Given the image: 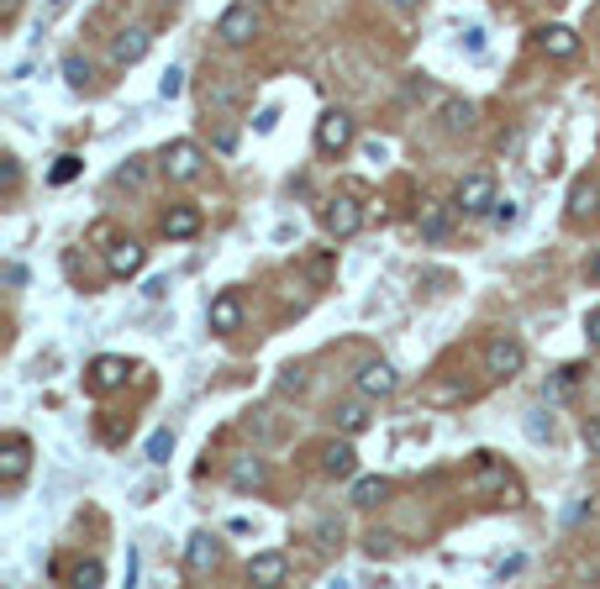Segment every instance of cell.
<instances>
[{
    "label": "cell",
    "instance_id": "cell-1",
    "mask_svg": "<svg viewBox=\"0 0 600 589\" xmlns=\"http://www.w3.org/2000/svg\"><path fill=\"white\" fill-rule=\"evenodd\" d=\"M158 168L169 174L174 185H190V179H200V168H206V153H200V143H190V137H174V143L158 153Z\"/></svg>",
    "mask_w": 600,
    "mask_h": 589
},
{
    "label": "cell",
    "instance_id": "cell-2",
    "mask_svg": "<svg viewBox=\"0 0 600 589\" xmlns=\"http://www.w3.org/2000/svg\"><path fill=\"white\" fill-rule=\"evenodd\" d=\"M258 0H237V5H227L221 16H216V37L227 42V48H248V42L258 37Z\"/></svg>",
    "mask_w": 600,
    "mask_h": 589
},
{
    "label": "cell",
    "instance_id": "cell-3",
    "mask_svg": "<svg viewBox=\"0 0 600 589\" xmlns=\"http://www.w3.org/2000/svg\"><path fill=\"white\" fill-rule=\"evenodd\" d=\"M322 227H327L332 242H348V237L364 231V206H359L353 195H338V200H327L322 206Z\"/></svg>",
    "mask_w": 600,
    "mask_h": 589
},
{
    "label": "cell",
    "instance_id": "cell-4",
    "mask_svg": "<svg viewBox=\"0 0 600 589\" xmlns=\"http://www.w3.org/2000/svg\"><path fill=\"white\" fill-rule=\"evenodd\" d=\"M495 200H500V195H495V179H490V174H464V179H458V189H453V206L464 210V216H490Z\"/></svg>",
    "mask_w": 600,
    "mask_h": 589
},
{
    "label": "cell",
    "instance_id": "cell-5",
    "mask_svg": "<svg viewBox=\"0 0 600 589\" xmlns=\"http://www.w3.org/2000/svg\"><path fill=\"white\" fill-rule=\"evenodd\" d=\"M527 369V348L516 342V337H495L490 348H485V374L495 379V384H506V379H516Z\"/></svg>",
    "mask_w": 600,
    "mask_h": 589
},
{
    "label": "cell",
    "instance_id": "cell-6",
    "mask_svg": "<svg viewBox=\"0 0 600 589\" xmlns=\"http://www.w3.org/2000/svg\"><path fill=\"white\" fill-rule=\"evenodd\" d=\"M348 147H353V116L348 111H322V122H316V153L338 158Z\"/></svg>",
    "mask_w": 600,
    "mask_h": 589
},
{
    "label": "cell",
    "instance_id": "cell-7",
    "mask_svg": "<svg viewBox=\"0 0 600 589\" xmlns=\"http://www.w3.org/2000/svg\"><path fill=\"white\" fill-rule=\"evenodd\" d=\"M395 390H401L395 363H385V358H369L364 369H359V395H364V400H390Z\"/></svg>",
    "mask_w": 600,
    "mask_h": 589
},
{
    "label": "cell",
    "instance_id": "cell-8",
    "mask_svg": "<svg viewBox=\"0 0 600 589\" xmlns=\"http://www.w3.org/2000/svg\"><path fill=\"white\" fill-rule=\"evenodd\" d=\"M143 263H148V248H143L137 237H122V242L106 248V273L111 279H132V273H143Z\"/></svg>",
    "mask_w": 600,
    "mask_h": 589
},
{
    "label": "cell",
    "instance_id": "cell-9",
    "mask_svg": "<svg viewBox=\"0 0 600 589\" xmlns=\"http://www.w3.org/2000/svg\"><path fill=\"white\" fill-rule=\"evenodd\" d=\"M27 468H32V442L22 432H11V437L0 442V484H22Z\"/></svg>",
    "mask_w": 600,
    "mask_h": 589
},
{
    "label": "cell",
    "instance_id": "cell-10",
    "mask_svg": "<svg viewBox=\"0 0 600 589\" xmlns=\"http://www.w3.org/2000/svg\"><path fill=\"white\" fill-rule=\"evenodd\" d=\"M127 358H116V353H101L95 358V363H90V390H95V395H111V390H122V384H127Z\"/></svg>",
    "mask_w": 600,
    "mask_h": 589
},
{
    "label": "cell",
    "instance_id": "cell-11",
    "mask_svg": "<svg viewBox=\"0 0 600 589\" xmlns=\"http://www.w3.org/2000/svg\"><path fill=\"white\" fill-rule=\"evenodd\" d=\"M158 227H164V237H169V242H190V237H200L206 216H200V206H169Z\"/></svg>",
    "mask_w": 600,
    "mask_h": 589
},
{
    "label": "cell",
    "instance_id": "cell-12",
    "mask_svg": "<svg viewBox=\"0 0 600 589\" xmlns=\"http://www.w3.org/2000/svg\"><path fill=\"white\" fill-rule=\"evenodd\" d=\"M206 321H211V332H216V337H232L237 327H242V294H237V290H221V294L211 300Z\"/></svg>",
    "mask_w": 600,
    "mask_h": 589
},
{
    "label": "cell",
    "instance_id": "cell-13",
    "mask_svg": "<svg viewBox=\"0 0 600 589\" xmlns=\"http://www.w3.org/2000/svg\"><path fill=\"white\" fill-rule=\"evenodd\" d=\"M148 48H153V32L148 27H132V32H122V37L111 42V63H116V69H132V63L148 59Z\"/></svg>",
    "mask_w": 600,
    "mask_h": 589
},
{
    "label": "cell",
    "instance_id": "cell-14",
    "mask_svg": "<svg viewBox=\"0 0 600 589\" xmlns=\"http://www.w3.org/2000/svg\"><path fill=\"white\" fill-rule=\"evenodd\" d=\"M248 579L263 584V589H279L290 579V558H284V552H253V558H248Z\"/></svg>",
    "mask_w": 600,
    "mask_h": 589
},
{
    "label": "cell",
    "instance_id": "cell-15",
    "mask_svg": "<svg viewBox=\"0 0 600 589\" xmlns=\"http://www.w3.org/2000/svg\"><path fill=\"white\" fill-rule=\"evenodd\" d=\"M322 474L327 479H353L359 474V453H353V442H322Z\"/></svg>",
    "mask_w": 600,
    "mask_h": 589
},
{
    "label": "cell",
    "instance_id": "cell-16",
    "mask_svg": "<svg viewBox=\"0 0 600 589\" xmlns=\"http://www.w3.org/2000/svg\"><path fill=\"white\" fill-rule=\"evenodd\" d=\"M537 48H542L548 59H574V53H579V32H574V27H563V21H553V27H542V32H537Z\"/></svg>",
    "mask_w": 600,
    "mask_h": 589
},
{
    "label": "cell",
    "instance_id": "cell-17",
    "mask_svg": "<svg viewBox=\"0 0 600 589\" xmlns=\"http://www.w3.org/2000/svg\"><path fill=\"white\" fill-rule=\"evenodd\" d=\"M221 563V542H216L211 531H195L190 542H185V568L190 573H206V568Z\"/></svg>",
    "mask_w": 600,
    "mask_h": 589
},
{
    "label": "cell",
    "instance_id": "cell-18",
    "mask_svg": "<svg viewBox=\"0 0 600 589\" xmlns=\"http://www.w3.org/2000/svg\"><path fill=\"white\" fill-rule=\"evenodd\" d=\"M416 231H422V237H427V242H448V210L437 206V200H422V206H416Z\"/></svg>",
    "mask_w": 600,
    "mask_h": 589
},
{
    "label": "cell",
    "instance_id": "cell-19",
    "mask_svg": "<svg viewBox=\"0 0 600 589\" xmlns=\"http://www.w3.org/2000/svg\"><path fill=\"white\" fill-rule=\"evenodd\" d=\"M600 210V185L595 179H574L569 185V221H584V216H595Z\"/></svg>",
    "mask_w": 600,
    "mask_h": 589
},
{
    "label": "cell",
    "instance_id": "cell-20",
    "mask_svg": "<svg viewBox=\"0 0 600 589\" xmlns=\"http://www.w3.org/2000/svg\"><path fill=\"white\" fill-rule=\"evenodd\" d=\"M390 500V479H380V474H364V479H353V505L359 510H374V505Z\"/></svg>",
    "mask_w": 600,
    "mask_h": 589
},
{
    "label": "cell",
    "instance_id": "cell-21",
    "mask_svg": "<svg viewBox=\"0 0 600 589\" xmlns=\"http://www.w3.org/2000/svg\"><path fill=\"white\" fill-rule=\"evenodd\" d=\"M263 484H269V468H263V458H253V453H248V458L232 463V489H263Z\"/></svg>",
    "mask_w": 600,
    "mask_h": 589
},
{
    "label": "cell",
    "instance_id": "cell-22",
    "mask_svg": "<svg viewBox=\"0 0 600 589\" xmlns=\"http://www.w3.org/2000/svg\"><path fill=\"white\" fill-rule=\"evenodd\" d=\"M474 116H479V111H474V101H443V132H448V137L469 132Z\"/></svg>",
    "mask_w": 600,
    "mask_h": 589
},
{
    "label": "cell",
    "instance_id": "cell-23",
    "mask_svg": "<svg viewBox=\"0 0 600 589\" xmlns=\"http://www.w3.org/2000/svg\"><path fill=\"white\" fill-rule=\"evenodd\" d=\"M338 426H343V437H359L369 426V405L364 400H343V405H338Z\"/></svg>",
    "mask_w": 600,
    "mask_h": 589
},
{
    "label": "cell",
    "instance_id": "cell-24",
    "mask_svg": "<svg viewBox=\"0 0 600 589\" xmlns=\"http://www.w3.org/2000/svg\"><path fill=\"white\" fill-rule=\"evenodd\" d=\"M143 453H148L153 468H164V463L174 458V426H158V432L148 437V447H143Z\"/></svg>",
    "mask_w": 600,
    "mask_h": 589
},
{
    "label": "cell",
    "instance_id": "cell-25",
    "mask_svg": "<svg viewBox=\"0 0 600 589\" xmlns=\"http://www.w3.org/2000/svg\"><path fill=\"white\" fill-rule=\"evenodd\" d=\"M116 185L143 189V185H148V158H127V164H122V174H116Z\"/></svg>",
    "mask_w": 600,
    "mask_h": 589
},
{
    "label": "cell",
    "instance_id": "cell-26",
    "mask_svg": "<svg viewBox=\"0 0 600 589\" xmlns=\"http://www.w3.org/2000/svg\"><path fill=\"white\" fill-rule=\"evenodd\" d=\"M64 80H69V90H90V63L80 59V53L64 59Z\"/></svg>",
    "mask_w": 600,
    "mask_h": 589
},
{
    "label": "cell",
    "instance_id": "cell-27",
    "mask_svg": "<svg viewBox=\"0 0 600 589\" xmlns=\"http://www.w3.org/2000/svg\"><path fill=\"white\" fill-rule=\"evenodd\" d=\"M80 168H85V158H80V153H64V158L53 164L48 179H53V185H69V179H80Z\"/></svg>",
    "mask_w": 600,
    "mask_h": 589
},
{
    "label": "cell",
    "instance_id": "cell-28",
    "mask_svg": "<svg viewBox=\"0 0 600 589\" xmlns=\"http://www.w3.org/2000/svg\"><path fill=\"white\" fill-rule=\"evenodd\" d=\"M74 584H106V563L101 558H85V563H74Z\"/></svg>",
    "mask_w": 600,
    "mask_h": 589
},
{
    "label": "cell",
    "instance_id": "cell-29",
    "mask_svg": "<svg viewBox=\"0 0 600 589\" xmlns=\"http://www.w3.org/2000/svg\"><path fill=\"white\" fill-rule=\"evenodd\" d=\"M521 426H527V437H532V442H548V437H553V416H548V411H527V421H521Z\"/></svg>",
    "mask_w": 600,
    "mask_h": 589
},
{
    "label": "cell",
    "instance_id": "cell-30",
    "mask_svg": "<svg viewBox=\"0 0 600 589\" xmlns=\"http://www.w3.org/2000/svg\"><path fill=\"white\" fill-rule=\"evenodd\" d=\"M458 400H469L464 384H432L427 390V405H458Z\"/></svg>",
    "mask_w": 600,
    "mask_h": 589
},
{
    "label": "cell",
    "instance_id": "cell-31",
    "mask_svg": "<svg viewBox=\"0 0 600 589\" xmlns=\"http://www.w3.org/2000/svg\"><path fill=\"white\" fill-rule=\"evenodd\" d=\"M185 95V69H164V80H158V101H179Z\"/></svg>",
    "mask_w": 600,
    "mask_h": 589
},
{
    "label": "cell",
    "instance_id": "cell-32",
    "mask_svg": "<svg viewBox=\"0 0 600 589\" xmlns=\"http://www.w3.org/2000/svg\"><path fill=\"white\" fill-rule=\"evenodd\" d=\"M490 221H495L500 231H506V227H516V221H521V206H516V200H495Z\"/></svg>",
    "mask_w": 600,
    "mask_h": 589
},
{
    "label": "cell",
    "instance_id": "cell-33",
    "mask_svg": "<svg viewBox=\"0 0 600 589\" xmlns=\"http://www.w3.org/2000/svg\"><path fill=\"white\" fill-rule=\"evenodd\" d=\"M364 552H369V558H390V552H395V537H390V531H369Z\"/></svg>",
    "mask_w": 600,
    "mask_h": 589
},
{
    "label": "cell",
    "instance_id": "cell-34",
    "mask_svg": "<svg viewBox=\"0 0 600 589\" xmlns=\"http://www.w3.org/2000/svg\"><path fill=\"white\" fill-rule=\"evenodd\" d=\"M279 390H284V395H300V390H305V369H300V363H290V369L279 374Z\"/></svg>",
    "mask_w": 600,
    "mask_h": 589
},
{
    "label": "cell",
    "instance_id": "cell-35",
    "mask_svg": "<svg viewBox=\"0 0 600 589\" xmlns=\"http://www.w3.org/2000/svg\"><path fill=\"white\" fill-rule=\"evenodd\" d=\"M0 164H5V195H11V189L22 185V158H16V153H5Z\"/></svg>",
    "mask_w": 600,
    "mask_h": 589
},
{
    "label": "cell",
    "instance_id": "cell-36",
    "mask_svg": "<svg viewBox=\"0 0 600 589\" xmlns=\"http://www.w3.org/2000/svg\"><path fill=\"white\" fill-rule=\"evenodd\" d=\"M364 158H369V164H385V158H390V143H380V137H374V143H364Z\"/></svg>",
    "mask_w": 600,
    "mask_h": 589
},
{
    "label": "cell",
    "instance_id": "cell-37",
    "mask_svg": "<svg viewBox=\"0 0 600 589\" xmlns=\"http://www.w3.org/2000/svg\"><path fill=\"white\" fill-rule=\"evenodd\" d=\"M584 337H590V348H600V305L584 316Z\"/></svg>",
    "mask_w": 600,
    "mask_h": 589
},
{
    "label": "cell",
    "instance_id": "cell-38",
    "mask_svg": "<svg viewBox=\"0 0 600 589\" xmlns=\"http://www.w3.org/2000/svg\"><path fill=\"white\" fill-rule=\"evenodd\" d=\"M274 122H279V111H274V105H263V111H258V132H274Z\"/></svg>",
    "mask_w": 600,
    "mask_h": 589
},
{
    "label": "cell",
    "instance_id": "cell-39",
    "mask_svg": "<svg viewBox=\"0 0 600 589\" xmlns=\"http://www.w3.org/2000/svg\"><path fill=\"white\" fill-rule=\"evenodd\" d=\"M237 147V132L232 126H221V132H216V153H232Z\"/></svg>",
    "mask_w": 600,
    "mask_h": 589
},
{
    "label": "cell",
    "instance_id": "cell-40",
    "mask_svg": "<svg viewBox=\"0 0 600 589\" xmlns=\"http://www.w3.org/2000/svg\"><path fill=\"white\" fill-rule=\"evenodd\" d=\"M311 279H316V284H327V279H332V258H316V263H311Z\"/></svg>",
    "mask_w": 600,
    "mask_h": 589
},
{
    "label": "cell",
    "instance_id": "cell-41",
    "mask_svg": "<svg viewBox=\"0 0 600 589\" xmlns=\"http://www.w3.org/2000/svg\"><path fill=\"white\" fill-rule=\"evenodd\" d=\"M584 447H590V453H600V421H584Z\"/></svg>",
    "mask_w": 600,
    "mask_h": 589
},
{
    "label": "cell",
    "instance_id": "cell-42",
    "mask_svg": "<svg viewBox=\"0 0 600 589\" xmlns=\"http://www.w3.org/2000/svg\"><path fill=\"white\" fill-rule=\"evenodd\" d=\"M464 42H469V53H474V59L485 53V32H479V27H474V32H464Z\"/></svg>",
    "mask_w": 600,
    "mask_h": 589
},
{
    "label": "cell",
    "instance_id": "cell-43",
    "mask_svg": "<svg viewBox=\"0 0 600 589\" xmlns=\"http://www.w3.org/2000/svg\"><path fill=\"white\" fill-rule=\"evenodd\" d=\"M390 5H395V11H422L427 0H390Z\"/></svg>",
    "mask_w": 600,
    "mask_h": 589
},
{
    "label": "cell",
    "instance_id": "cell-44",
    "mask_svg": "<svg viewBox=\"0 0 600 589\" xmlns=\"http://www.w3.org/2000/svg\"><path fill=\"white\" fill-rule=\"evenodd\" d=\"M22 11V0H0V16H16Z\"/></svg>",
    "mask_w": 600,
    "mask_h": 589
},
{
    "label": "cell",
    "instance_id": "cell-45",
    "mask_svg": "<svg viewBox=\"0 0 600 589\" xmlns=\"http://www.w3.org/2000/svg\"><path fill=\"white\" fill-rule=\"evenodd\" d=\"M590 284H600V252L590 258Z\"/></svg>",
    "mask_w": 600,
    "mask_h": 589
},
{
    "label": "cell",
    "instance_id": "cell-46",
    "mask_svg": "<svg viewBox=\"0 0 600 589\" xmlns=\"http://www.w3.org/2000/svg\"><path fill=\"white\" fill-rule=\"evenodd\" d=\"M48 11H69V0H48Z\"/></svg>",
    "mask_w": 600,
    "mask_h": 589
},
{
    "label": "cell",
    "instance_id": "cell-47",
    "mask_svg": "<svg viewBox=\"0 0 600 589\" xmlns=\"http://www.w3.org/2000/svg\"><path fill=\"white\" fill-rule=\"evenodd\" d=\"M258 5H269V0H258Z\"/></svg>",
    "mask_w": 600,
    "mask_h": 589
}]
</instances>
